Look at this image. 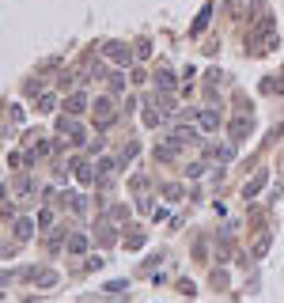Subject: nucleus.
I'll use <instances>...</instances> for the list:
<instances>
[{
  "label": "nucleus",
  "instance_id": "1",
  "mask_svg": "<svg viewBox=\"0 0 284 303\" xmlns=\"http://www.w3.org/2000/svg\"><path fill=\"white\" fill-rule=\"evenodd\" d=\"M114 118H117L114 103H110V99H95V125H99V129H110Z\"/></svg>",
  "mask_w": 284,
  "mask_h": 303
},
{
  "label": "nucleus",
  "instance_id": "2",
  "mask_svg": "<svg viewBox=\"0 0 284 303\" xmlns=\"http://www.w3.org/2000/svg\"><path fill=\"white\" fill-rule=\"evenodd\" d=\"M103 53L110 57V61H117V65H129V57H133L125 42H106V46H103Z\"/></svg>",
  "mask_w": 284,
  "mask_h": 303
},
{
  "label": "nucleus",
  "instance_id": "3",
  "mask_svg": "<svg viewBox=\"0 0 284 303\" xmlns=\"http://www.w3.org/2000/svg\"><path fill=\"white\" fill-rule=\"evenodd\" d=\"M117 163H121V159H103L99 167H95V182H99V186H110L114 171H117Z\"/></svg>",
  "mask_w": 284,
  "mask_h": 303
},
{
  "label": "nucleus",
  "instance_id": "4",
  "mask_svg": "<svg viewBox=\"0 0 284 303\" xmlns=\"http://www.w3.org/2000/svg\"><path fill=\"white\" fill-rule=\"evenodd\" d=\"M197 125H201L205 133L220 129V110H201V114H197Z\"/></svg>",
  "mask_w": 284,
  "mask_h": 303
},
{
  "label": "nucleus",
  "instance_id": "5",
  "mask_svg": "<svg viewBox=\"0 0 284 303\" xmlns=\"http://www.w3.org/2000/svg\"><path fill=\"white\" fill-rule=\"evenodd\" d=\"M250 129H254L250 118H235V122H231V140H242V136H250Z\"/></svg>",
  "mask_w": 284,
  "mask_h": 303
},
{
  "label": "nucleus",
  "instance_id": "6",
  "mask_svg": "<svg viewBox=\"0 0 284 303\" xmlns=\"http://www.w3.org/2000/svg\"><path fill=\"white\" fill-rule=\"evenodd\" d=\"M15 235H19V243H27V239L34 235V220H31V216H23V220L15 224Z\"/></svg>",
  "mask_w": 284,
  "mask_h": 303
},
{
  "label": "nucleus",
  "instance_id": "7",
  "mask_svg": "<svg viewBox=\"0 0 284 303\" xmlns=\"http://www.w3.org/2000/svg\"><path fill=\"white\" fill-rule=\"evenodd\" d=\"M155 84H159V91H174V72L171 68H159V72H155Z\"/></svg>",
  "mask_w": 284,
  "mask_h": 303
},
{
  "label": "nucleus",
  "instance_id": "8",
  "mask_svg": "<svg viewBox=\"0 0 284 303\" xmlns=\"http://www.w3.org/2000/svg\"><path fill=\"white\" fill-rule=\"evenodd\" d=\"M61 133H68L72 140H84V129H80V125H76L72 118H65V122H61Z\"/></svg>",
  "mask_w": 284,
  "mask_h": 303
},
{
  "label": "nucleus",
  "instance_id": "9",
  "mask_svg": "<svg viewBox=\"0 0 284 303\" xmlns=\"http://www.w3.org/2000/svg\"><path fill=\"white\" fill-rule=\"evenodd\" d=\"M261 182H266V174L258 171V174H254V178H250V186H242V197H254V193L261 190Z\"/></svg>",
  "mask_w": 284,
  "mask_h": 303
},
{
  "label": "nucleus",
  "instance_id": "10",
  "mask_svg": "<svg viewBox=\"0 0 284 303\" xmlns=\"http://www.w3.org/2000/svg\"><path fill=\"white\" fill-rule=\"evenodd\" d=\"M84 106H87V99H84V95H80V91H76V95H72V99H68V103H65V110H68V114H80V110H84Z\"/></svg>",
  "mask_w": 284,
  "mask_h": 303
},
{
  "label": "nucleus",
  "instance_id": "11",
  "mask_svg": "<svg viewBox=\"0 0 284 303\" xmlns=\"http://www.w3.org/2000/svg\"><path fill=\"white\" fill-rule=\"evenodd\" d=\"M87 250V239L84 235H68V254H84Z\"/></svg>",
  "mask_w": 284,
  "mask_h": 303
},
{
  "label": "nucleus",
  "instance_id": "12",
  "mask_svg": "<svg viewBox=\"0 0 284 303\" xmlns=\"http://www.w3.org/2000/svg\"><path fill=\"white\" fill-rule=\"evenodd\" d=\"M76 174H80V182H95V167H91V163H80Z\"/></svg>",
  "mask_w": 284,
  "mask_h": 303
},
{
  "label": "nucleus",
  "instance_id": "13",
  "mask_svg": "<svg viewBox=\"0 0 284 303\" xmlns=\"http://www.w3.org/2000/svg\"><path fill=\"white\" fill-rule=\"evenodd\" d=\"M110 220H114V224L129 220V209H125V205H114V209H110Z\"/></svg>",
  "mask_w": 284,
  "mask_h": 303
},
{
  "label": "nucleus",
  "instance_id": "14",
  "mask_svg": "<svg viewBox=\"0 0 284 303\" xmlns=\"http://www.w3.org/2000/svg\"><path fill=\"white\" fill-rule=\"evenodd\" d=\"M209 15H212V4H209V8H205V12L197 15V23H193V34H201V31H205V23H209Z\"/></svg>",
  "mask_w": 284,
  "mask_h": 303
},
{
  "label": "nucleus",
  "instance_id": "15",
  "mask_svg": "<svg viewBox=\"0 0 284 303\" xmlns=\"http://www.w3.org/2000/svg\"><path fill=\"white\" fill-rule=\"evenodd\" d=\"M212 159L228 163V159H231V144H224V148H212Z\"/></svg>",
  "mask_w": 284,
  "mask_h": 303
},
{
  "label": "nucleus",
  "instance_id": "16",
  "mask_svg": "<svg viewBox=\"0 0 284 303\" xmlns=\"http://www.w3.org/2000/svg\"><path fill=\"white\" fill-rule=\"evenodd\" d=\"M110 87H114V91H121V87H125V76L114 72V76H110Z\"/></svg>",
  "mask_w": 284,
  "mask_h": 303
},
{
  "label": "nucleus",
  "instance_id": "17",
  "mask_svg": "<svg viewBox=\"0 0 284 303\" xmlns=\"http://www.w3.org/2000/svg\"><path fill=\"white\" fill-rule=\"evenodd\" d=\"M140 243H144V235H140V231H133V235H129V250H140Z\"/></svg>",
  "mask_w": 284,
  "mask_h": 303
}]
</instances>
